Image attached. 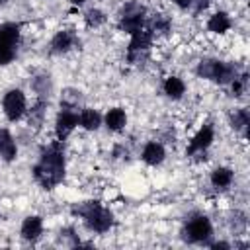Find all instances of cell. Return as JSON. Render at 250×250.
<instances>
[{
	"label": "cell",
	"mask_w": 250,
	"mask_h": 250,
	"mask_svg": "<svg viewBox=\"0 0 250 250\" xmlns=\"http://www.w3.org/2000/svg\"><path fill=\"white\" fill-rule=\"evenodd\" d=\"M2 111L8 121L16 123L27 113V98L20 88H12L2 98Z\"/></svg>",
	"instance_id": "cell-5"
},
{
	"label": "cell",
	"mask_w": 250,
	"mask_h": 250,
	"mask_svg": "<svg viewBox=\"0 0 250 250\" xmlns=\"http://www.w3.org/2000/svg\"><path fill=\"white\" fill-rule=\"evenodd\" d=\"M68 2H70V4H74V6H82L86 0H68Z\"/></svg>",
	"instance_id": "cell-29"
},
{
	"label": "cell",
	"mask_w": 250,
	"mask_h": 250,
	"mask_svg": "<svg viewBox=\"0 0 250 250\" xmlns=\"http://www.w3.org/2000/svg\"><path fill=\"white\" fill-rule=\"evenodd\" d=\"M64 150L61 141L51 143L43 148L39 160L33 166V178L43 189H53L64 180Z\"/></svg>",
	"instance_id": "cell-1"
},
{
	"label": "cell",
	"mask_w": 250,
	"mask_h": 250,
	"mask_svg": "<svg viewBox=\"0 0 250 250\" xmlns=\"http://www.w3.org/2000/svg\"><path fill=\"white\" fill-rule=\"evenodd\" d=\"M248 123H250L248 109L238 107V109H234V111L230 113V127H232V129L242 131V129H246V127H248Z\"/></svg>",
	"instance_id": "cell-21"
},
{
	"label": "cell",
	"mask_w": 250,
	"mask_h": 250,
	"mask_svg": "<svg viewBox=\"0 0 250 250\" xmlns=\"http://www.w3.org/2000/svg\"><path fill=\"white\" fill-rule=\"evenodd\" d=\"M76 127H78V111L74 107L62 105V109L59 111V115L55 119V135H57V141L62 143Z\"/></svg>",
	"instance_id": "cell-8"
},
{
	"label": "cell",
	"mask_w": 250,
	"mask_h": 250,
	"mask_svg": "<svg viewBox=\"0 0 250 250\" xmlns=\"http://www.w3.org/2000/svg\"><path fill=\"white\" fill-rule=\"evenodd\" d=\"M170 27H172V20L168 16H164V14H156L150 20V31L154 35H164V33L170 31Z\"/></svg>",
	"instance_id": "cell-20"
},
{
	"label": "cell",
	"mask_w": 250,
	"mask_h": 250,
	"mask_svg": "<svg viewBox=\"0 0 250 250\" xmlns=\"http://www.w3.org/2000/svg\"><path fill=\"white\" fill-rule=\"evenodd\" d=\"M193 4H195V14H199L201 10H205V8L209 6V0H193L191 6H193Z\"/></svg>",
	"instance_id": "cell-26"
},
{
	"label": "cell",
	"mask_w": 250,
	"mask_h": 250,
	"mask_svg": "<svg viewBox=\"0 0 250 250\" xmlns=\"http://www.w3.org/2000/svg\"><path fill=\"white\" fill-rule=\"evenodd\" d=\"M197 74L201 78L213 80L217 84H230L232 78L236 76V66L227 61H215V59H205L197 66Z\"/></svg>",
	"instance_id": "cell-3"
},
{
	"label": "cell",
	"mask_w": 250,
	"mask_h": 250,
	"mask_svg": "<svg viewBox=\"0 0 250 250\" xmlns=\"http://www.w3.org/2000/svg\"><path fill=\"white\" fill-rule=\"evenodd\" d=\"M211 248H230V244L229 242H215V244H211Z\"/></svg>",
	"instance_id": "cell-28"
},
{
	"label": "cell",
	"mask_w": 250,
	"mask_h": 250,
	"mask_svg": "<svg viewBox=\"0 0 250 250\" xmlns=\"http://www.w3.org/2000/svg\"><path fill=\"white\" fill-rule=\"evenodd\" d=\"M213 141H215V129H213L211 123H205V125H201V127L197 129V133L191 137V141H189V145H188V148H186V154L193 156V154H197V152H203V150H207V148L211 146Z\"/></svg>",
	"instance_id": "cell-9"
},
{
	"label": "cell",
	"mask_w": 250,
	"mask_h": 250,
	"mask_svg": "<svg viewBox=\"0 0 250 250\" xmlns=\"http://www.w3.org/2000/svg\"><path fill=\"white\" fill-rule=\"evenodd\" d=\"M84 21L88 27H100L104 21H105V14L100 10V8H90L86 14H84Z\"/></svg>",
	"instance_id": "cell-22"
},
{
	"label": "cell",
	"mask_w": 250,
	"mask_h": 250,
	"mask_svg": "<svg viewBox=\"0 0 250 250\" xmlns=\"http://www.w3.org/2000/svg\"><path fill=\"white\" fill-rule=\"evenodd\" d=\"M0 158L4 162H14L18 158V145L12 133L4 127H0Z\"/></svg>",
	"instance_id": "cell-14"
},
{
	"label": "cell",
	"mask_w": 250,
	"mask_h": 250,
	"mask_svg": "<svg viewBox=\"0 0 250 250\" xmlns=\"http://www.w3.org/2000/svg\"><path fill=\"white\" fill-rule=\"evenodd\" d=\"M18 55V49H0V66H8Z\"/></svg>",
	"instance_id": "cell-25"
},
{
	"label": "cell",
	"mask_w": 250,
	"mask_h": 250,
	"mask_svg": "<svg viewBox=\"0 0 250 250\" xmlns=\"http://www.w3.org/2000/svg\"><path fill=\"white\" fill-rule=\"evenodd\" d=\"M232 21H230V16L227 12H215L209 20H207V29L211 33H217V35H223L230 29Z\"/></svg>",
	"instance_id": "cell-17"
},
{
	"label": "cell",
	"mask_w": 250,
	"mask_h": 250,
	"mask_svg": "<svg viewBox=\"0 0 250 250\" xmlns=\"http://www.w3.org/2000/svg\"><path fill=\"white\" fill-rule=\"evenodd\" d=\"M230 86H232L234 96H242V92H244V88H246V74H240V76L236 74V76L232 78Z\"/></svg>",
	"instance_id": "cell-24"
},
{
	"label": "cell",
	"mask_w": 250,
	"mask_h": 250,
	"mask_svg": "<svg viewBox=\"0 0 250 250\" xmlns=\"http://www.w3.org/2000/svg\"><path fill=\"white\" fill-rule=\"evenodd\" d=\"M78 125H80L82 129H86V131H98L100 125H102V115H100V111L94 109V107H84V109H80V113H78Z\"/></svg>",
	"instance_id": "cell-16"
},
{
	"label": "cell",
	"mask_w": 250,
	"mask_h": 250,
	"mask_svg": "<svg viewBox=\"0 0 250 250\" xmlns=\"http://www.w3.org/2000/svg\"><path fill=\"white\" fill-rule=\"evenodd\" d=\"M164 88V94L170 98V100H180L184 94H186V82L180 78V76H168L162 84Z\"/></svg>",
	"instance_id": "cell-19"
},
{
	"label": "cell",
	"mask_w": 250,
	"mask_h": 250,
	"mask_svg": "<svg viewBox=\"0 0 250 250\" xmlns=\"http://www.w3.org/2000/svg\"><path fill=\"white\" fill-rule=\"evenodd\" d=\"M21 37V27L16 21H6L0 25V49H18Z\"/></svg>",
	"instance_id": "cell-10"
},
{
	"label": "cell",
	"mask_w": 250,
	"mask_h": 250,
	"mask_svg": "<svg viewBox=\"0 0 250 250\" xmlns=\"http://www.w3.org/2000/svg\"><path fill=\"white\" fill-rule=\"evenodd\" d=\"M72 215H78L84 225L98 234H104L113 227V213L100 201H82L72 207Z\"/></svg>",
	"instance_id": "cell-2"
},
{
	"label": "cell",
	"mask_w": 250,
	"mask_h": 250,
	"mask_svg": "<svg viewBox=\"0 0 250 250\" xmlns=\"http://www.w3.org/2000/svg\"><path fill=\"white\" fill-rule=\"evenodd\" d=\"M178 8H182V10H188V8H191V2L193 0H172Z\"/></svg>",
	"instance_id": "cell-27"
},
{
	"label": "cell",
	"mask_w": 250,
	"mask_h": 250,
	"mask_svg": "<svg viewBox=\"0 0 250 250\" xmlns=\"http://www.w3.org/2000/svg\"><path fill=\"white\" fill-rule=\"evenodd\" d=\"M104 123H105V127L109 129V131H121V129H125V125H127V113H125V109L123 107H111V109H107L105 111V115H104Z\"/></svg>",
	"instance_id": "cell-15"
},
{
	"label": "cell",
	"mask_w": 250,
	"mask_h": 250,
	"mask_svg": "<svg viewBox=\"0 0 250 250\" xmlns=\"http://www.w3.org/2000/svg\"><path fill=\"white\" fill-rule=\"evenodd\" d=\"M152 39H154V33L150 29H139L135 33H131V41H129V49H127V59L129 62L137 64L143 57H146L150 45H152Z\"/></svg>",
	"instance_id": "cell-7"
},
{
	"label": "cell",
	"mask_w": 250,
	"mask_h": 250,
	"mask_svg": "<svg viewBox=\"0 0 250 250\" xmlns=\"http://www.w3.org/2000/svg\"><path fill=\"white\" fill-rule=\"evenodd\" d=\"M20 234L23 240L27 242H35L39 240V236L43 234V219L39 215H29L23 219L21 227H20Z\"/></svg>",
	"instance_id": "cell-11"
},
{
	"label": "cell",
	"mask_w": 250,
	"mask_h": 250,
	"mask_svg": "<svg viewBox=\"0 0 250 250\" xmlns=\"http://www.w3.org/2000/svg\"><path fill=\"white\" fill-rule=\"evenodd\" d=\"M74 43H76V35L70 29H61L51 39V53H55V55L68 53L74 47Z\"/></svg>",
	"instance_id": "cell-13"
},
{
	"label": "cell",
	"mask_w": 250,
	"mask_h": 250,
	"mask_svg": "<svg viewBox=\"0 0 250 250\" xmlns=\"http://www.w3.org/2000/svg\"><path fill=\"white\" fill-rule=\"evenodd\" d=\"M234 180V172L229 166H219L211 172V184L217 189H227Z\"/></svg>",
	"instance_id": "cell-18"
},
{
	"label": "cell",
	"mask_w": 250,
	"mask_h": 250,
	"mask_svg": "<svg viewBox=\"0 0 250 250\" xmlns=\"http://www.w3.org/2000/svg\"><path fill=\"white\" fill-rule=\"evenodd\" d=\"M141 158L145 164L148 166H160L166 158V148L158 143V141H148L145 146H143V152H141Z\"/></svg>",
	"instance_id": "cell-12"
},
{
	"label": "cell",
	"mask_w": 250,
	"mask_h": 250,
	"mask_svg": "<svg viewBox=\"0 0 250 250\" xmlns=\"http://www.w3.org/2000/svg\"><path fill=\"white\" fill-rule=\"evenodd\" d=\"M146 23V8L139 0H131L121 8L119 14V29L125 33H135L143 29Z\"/></svg>",
	"instance_id": "cell-4"
},
{
	"label": "cell",
	"mask_w": 250,
	"mask_h": 250,
	"mask_svg": "<svg viewBox=\"0 0 250 250\" xmlns=\"http://www.w3.org/2000/svg\"><path fill=\"white\" fill-rule=\"evenodd\" d=\"M6 2H8V0H0V4H6Z\"/></svg>",
	"instance_id": "cell-30"
},
{
	"label": "cell",
	"mask_w": 250,
	"mask_h": 250,
	"mask_svg": "<svg viewBox=\"0 0 250 250\" xmlns=\"http://www.w3.org/2000/svg\"><path fill=\"white\" fill-rule=\"evenodd\" d=\"M213 234V225L205 215H193L191 219H188L186 229H184V238L191 244H199V242H207Z\"/></svg>",
	"instance_id": "cell-6"
},
{
	"label": "cell",
	"mask_w": 250,
	"mask_h": 250,
	"mask_svg": "<svg viewBox=\"0 0 250 250\" xmlns=\"http://www.w3.org/2000/svg\"><path fill=\"white\" fill-rule=\"evenodd\" d=\"M43 107H45V102L39 100V102L33 105V109L29 111V123H33L35 127H37V125L43 121V117H45V109H43Z\"/></svg>",
	"instance_id": "cell-23"
}]
</instances>
